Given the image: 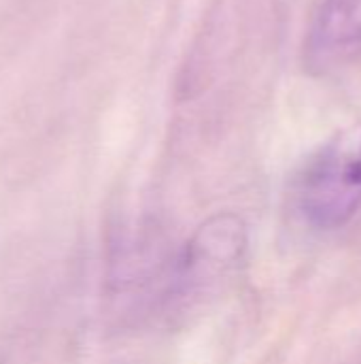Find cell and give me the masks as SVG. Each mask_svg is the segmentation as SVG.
<instances>
[{
	"label": "cell",
	"instance_id": "cell-2",
	"mask_svg": "<svg viewBox=\"0 0 361 364\" xmlns=\"http://www.w3.org/2000/svg\"><path fill=\"white\" fill-rule=\"evenodd\" d=\"M361 53V0H321L304 38V64L313 75L332 73Z\"/></svg>",
	"mask_w": 361,
	"mask_h": 364
},
{
	"label": "cell",
	"instance_id": "cell-3",
	"mask_svg": "<svg viewBox=\"0 0 361 364\" xmlns=\"http://www.w3.org/2000/svg\"><path fill=\"white\" fill-rule=\"evenodd\" d=\"M245 250V222L234 213L215 215L202 224L194 239L187 243L179 264V279L183 286H194L217 275H226L243 260Z\"/></svg>",
	"mask_w": 361,
	"mask_h": 364
},
{
	"label": "cell",
	"instance_id": "cell-1",
	"mask_svg": "<svg viewBox=\"0 0 361 364\" xmlns=\"http://www.w3.org/2000/svg\"><path fill=\"white\" fill-rule=\"evenodd\" d=\"M291 205L315 230H336L361 209V119L321 143L298 168Z\"/></svg>",
	"mask_w": 361,
	"mask_h": 364
}]
</instances>
